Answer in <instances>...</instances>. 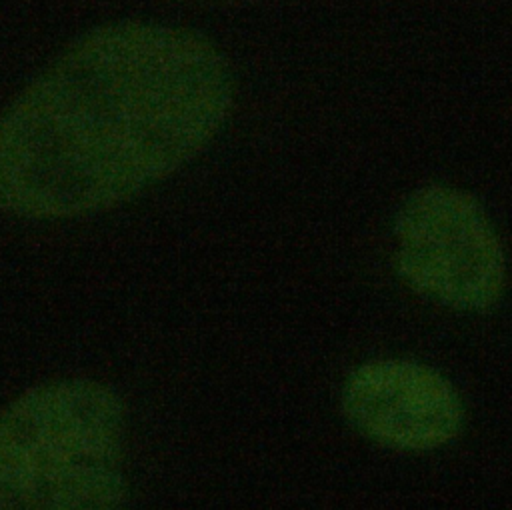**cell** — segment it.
<instances>
[{
  "label": "cell",
  "instance_id": "obj_4",
  "mask_svg": "<svg viewBox=\"0 0 512 510\" xmlns=\"http://www.w3.org/2000/svg\"><path fill=\"white\" fill-rule=\"evenodd\" d=\"M342 412L370 442L400 452H430L462 430L464 404L436 368L410 358L358 364L342 386Z\"/></svg>",
  "mask_w": 512,
  "mask_h": 510
},
{
  "label": "cell",
  "instance_id": "obj_1",
  "mask_svg": "<svg viewBox=\"0 0 512 510\" xmlns=\"http://www.w3.org/2000/svg\"><path fill=\"white\" fill-rule=\"evenodd\" d=\"M236 98L206 36L122 20L72 40L0 112V210L64 220L120 206L196 158Z\"/></svg>",
  "mask_w": 512,
  "mask_h": 510
},
{
  "label": "cell",
  "instance_id": "obj_3",
  "mask_svg": "<svg viewBox=\"0 0 512 510\" xmlns=\"http://www.w3.org/2000/svg\"><path fill=\"white\" fill-rule=\"evenodd\" d=\"M394 268L416 294L458 310L484 312L506 288V252L482 204L466 190L428 184L394 220Z\"/></svg>",
  "mask_w": 512,
  "mask_h": 510
},
{
  "label": "cell",
  "instance_id": "obj_2",
  "mask_svg": "<svg viewBox=\"0 0 512 510\" xmlns=\"http://www.w3.org/2000/svg\"><path fill=\"white\" fill-rule=\"evenodd\" d=\"M126 432L106 384L28 388L0 410V510H130Z\"/></svg>",
  "mask_w": 512,
  "mask_h": 510
}]
</instances>
